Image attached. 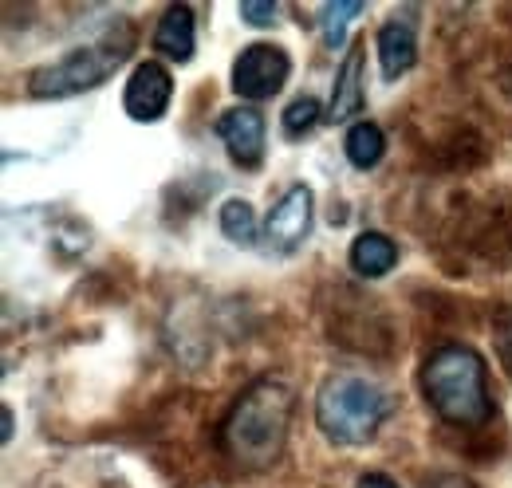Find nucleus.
<instances>
[{"label": "nucleus", "mask_w": 512, "mask_h": 488, "mask_svg": "<svg viewBox=\"0 0 512 488\" xmlns=\"http://www.w3.org/2000/svg\"><path fill=\"white\" fill-rule=\"evenodd\" d=\"M292 406L296 394L284 378L260 374L256 382H249L221 422V449L229 453V461L253 473L272 469L288 445Z\"/></svg>", "instance_id": "obj_1"}, {"label": "nucleus", "mask_w": 512, "mask_h": 488, "mask_svg": "<svg viewBox=\"0 0 512 488\" xmlns=\"http://www.w3.org/2000/svg\"><path fill=\"white\" fill-rule=\"evenodd\" d=\"M422 394L434 406V414L461 429H477L493 418V394H489V366L481 351L469 343H446L430 351L422 363Z\"/></svg>", "instance_id": "obj_2"}, {"label": "nucleus", "mask_w": 512, "mask_h": 488, "mask_svg": "<svg viewBox=\"0 0 512 488\" xmlns=\"http://www.w3.org/2000/svg\"><path fill=\"white\" fill-rule=\"evenodd\" d=\"M394 410V398L363 374H331L316 390V426L335 445H367Z\"/></svg>", "instance_id": "obj_3"}, {"label": "nucleus", "mask_w": 512, "mask_h": 488, "mask_svg": "<svg viewBox=\"0 0 512 488\" xmlns=\"http://www.w3.org/2000/svg\"><path fill=\"white\" fill-rule=\"evenodd\" d=\"M130 48H134V36H127V40L107 36L99 44H87V48L71 52L64 60L36 67L28 75V91L36 99H71V95H83V91L107 83L119 71V63L127 60Z\"/></svg>", "instance_id": "obj_4"}, {"label": "nucleus", "mask_w": 512, "mask_h": 488, "mask_svg": "<svg viewBox=\"0 0 512 488\" xmlns=\"http://www.w3.org/2000/svg\"><path fill=\"white\" fill-rule=\"evenodd\" d=\"M292 75V60L280 44H249L233 63V91L241 99H272Z\"/></svg>", "instance_id": "obj_5"}, {"label": "nucleus", "mask_w": 512, "mask_h": 488, "mask_svg": "<svg viewBox=\"0 0 512 488\" xmlns=\"http://www.w3.org/2000/svg\"><path fill=\"white\" fill-rule=\"evenodd\" d=\"M312 209H316V197L308 185H292L264 217V229H260V241L268 244L272 252H296L300 244L308 241L312 233Z\"/></svg>", "instance_id": "obj_6"}, {"label": "nucleus", "mask_w": 512, "mask_h": 488, "mask_svg": "<svg viewBox=\"0 0 512 488\" xmlns=\"http://www.w3.org/2000/svg\"><path fill=\"white\" fill-rule=\"evenodd\" d=\"M170 99H174V79L158 60H142L130 71L123 107L134 122H158L170 111Z\"/></svg>", "instance_id": "obj_7"}, {"label": "nucleus", "mask_w": 512, "mask_h": 488, "mask_svg": "<svg viewBox=\"0 0 512 488\" xmlns=\"http://www.w3.org/2000/svg\"><path fill=\"white\" fill-rule=\"evenodd\" d=\"M217 134H221V142H225L229 158H233L241 170H256V166L264 162L268 126H264V115H260L256 107L241 103V107L225 111V115L217 119Z\"/></svg>", "instance_id": "obj_8"}, {"label": "nucleus", "mask_w": 512, "mask_h": 488, "mask_svg": "<svg viewBox=\"0 0 512 488\" xmlns=\"http://www.w3.org/2000/svg\"><path fill=\"white\" fill-rule=\"evenodd\" d=\"M154 52L174 63H190L197 52V24L190 4H170L154 24Z\"/></svg>", "instance_id": "obj_9"}, {"label": "nucleus", "mask_w": 512, "mask_h": 488, "mask_svg": "<svg viewBox=\"0 0 512 488\" xmlns=\"http://www.w3.org/2000/svg\"><path fill=\"white\" fill-rule=\"evenodd\" d=\"M363 44H355L347 52V60L335 75V95H331V107H327V122H347L355 119L367 103V87H363Z\"/></svg>", "instance_id": "obj_10"}, {"label": "nucleus", "mask_w": 512, "mask_h": 488, "mask_svg": "<svg viewBox=\"0 0 512 488\" xmlns=\"http://www.w3.org/2000/svg\"><path fill=\"white\" fill-rule=\"evenodd\" d=\"M375 48H379V67H383L386 83H398L414 67V60H418V36H414V28L406 20L383 24Z\"/></svg>", "instance_id": "obj_11"}, {"label": "nucleus", "mask_w": 512, "mask_h": 488, "mask_svg": "<svg viewBox=\"0 0 512 488\" xmlns=\"http://www.w3.org/2000/svg\"><path fill=\"white\" fill-rule=\"evenodd\" d=\"M398 264V244L390 241L386 233H359L351 244V268L363 280H379L386 272H394Z\"/></svg>", "instance_id": "obj_12"}, {"label": "nucleus", "mask_w": 512, "mask_h": 488, "mask_svg": "<svg viewBox=\"0 0 512 488\" xmlns=\"http://www.w3.org/2000/svg\"><path fill=\"white\" fill-rule=\"evenodd\" d=\"M343 154H347V162L355 166V170H375L379 162H383L386 154V134L379 122H355L351 130H347V138H343Z\"/></svg>", "instance_id": "obj_13"}, {"label": "nucleus", "mask_w": 512, "mask_h": 488, "mask_svg": "<svg viewBox=\"0 0 512 488\" xmlns=\"http://www.w3.org/2000/svg\"><path fill=\"white\" fill-rule=\"evenodd\" d=\"M217 221H221V233H225V241L241 244V248H249V244L260 241V221H256L253 205L245 201V197H229L225 205H221V213H217Z\"/></svg>", "instance_id": "obj_14"}, {"label": "nucleus", "mask_w": 512, "mask_h": 488, "mask_svg": "<svg viewBox=\"0 0 512 488\" xmlns=\"http://www.w3.org/2000/svg\"><path fill=\"white\" fill-rule=\"evenodd\" d=\"M367 12V4L363 0H327V4H320V36L327 48H339L343 40H347V24L351 20H359Z\"/></svg>", "instance_id": "obj_15"}, {"label": "nucleus", "mask_w": 512, "mask_h": 488, "mask_svg": "<svg viewBox=\"0 0 512 488\" xmlns=\"http://www.w3.org/2000/svg\"><path fill=\"white\" fill-rule=\"evenodd\" d=\"M280 122H284V134H288V138H304V134H312V130L323 122L320 99H316V95H300V99H292V103L284 107Z\"/></svg>", "instance_id": "obj_16"}, {"label": "nucleus", "mask_w": 512, "mask_h": 488, "mask_svg": "<svg viewBox=\"0 0 512 488\" xmlns=\"http://www.w3.org/2000/svg\"><path fill=\"white\" fill-rule=\"evenodd\" d=\"M237 12H241V20L249 28H272V20L280 16V4L276 0H245Z\"/></svg>", "instance_id": "obj_17"}, {"label": "nucleus", "mask_w": 512, "mask_h": 488, "mask_svg": "<svg viewBox=\"0 0 512 488\" xmlns=\"http://www.w3.org/2000/svg\"><path fill=\"white\" fill-rule=\"evenodd\" d=\"M497 347H501V363L512 374V315L501 323V335H497Z\"/></svg>", "instance_id": "obj_18"}, {"label": "nucleus", "mask_w": 512, "mask_h": 488, "mask_svg": "<svg viewBox=\"0 0 512 488\" xmlns=\"http://www.w3.org/2000/svg\"><path fill=\"white\" fill-rule=\"evenodd\" d=\"M355 488H398V481H390L386 473H363Z\"/></svg>", "instance_id": "obj_19"}, {"label": "nucleus", "mask_w": 512, "mask_h": 488, "mask_svg": "<svg viewBox=\"0 0 512 488\" xmlns=\"http://www.w3.org/2000/svg\"><path fill=\"white\" fill-rule=\"evenodd\" d=\"M16 437V418H12V406L0 410V441H12Z\"/></svg>", "instance_id": "obj_20"}]
</instances>
